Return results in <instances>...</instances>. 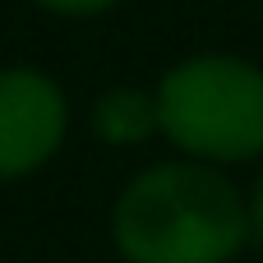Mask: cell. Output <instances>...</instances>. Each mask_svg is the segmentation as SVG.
<instances>
[{
    "mask_svg": "<svg viewBox=\"0 0 263 263\" xmlns=\"http://www.w3.org/2000/svg\"><path fill=\"white\" fill-rule=\"evenodd\" d=\"M250 240L245 194L194 157L143 166L111 203V245L125 263H231Z\"/></svg>",
    "mask_w": 263,
    "mask_h": 263,
    "instance_id": "obj_1",
    "label": "cell"
},
{
    "mask_svg": "<svg viewBox=\"0 0 263 263\" xmlns=\"http://www.w3.org/2000/svg\"><path fill=\"white\" fill-rule=\"evenodd\" d=\"M162 139L194 162L236 166L263 157V69L245 55L199 51L176 60L157 88Z\"/></svg>",
    "mask_w": 263,
    "mask_h": 263,
    "instance_id": "obj_2",
    "label": "cell"
},
{
    "mask_svg": "<svg viewBox=\"0 0 263 263\" xmlns=\"http://www.w3.org/2000/svg\"><path fill=\"white\" fill-rule=\"evenodd\" d=\"M69 129V102L60 83L32 65L0 69V180L42 171Z\"/></svg>",
    "mask_w": 263,
    "mask_h": 263,
    "instance_id": "obj_3",
    "label": "cell"
},
{
    "mask_svg": "<svg viewBox=\"0 0 263 263\" xmlns=\"http://www.w3.org/2000/svg\"><path fill=\"white\" fill-rule=\"evenodd\" d=\"M92 134L111 148H139L153 134H162L157 125V97L148 88H106L92 102Z\"/></svg>",
    "mask_w": 263,
    "mask_h": 263,
    "instance_id": "obj_4",
    "label": "cell"
},
{
    "mask_svg": "<svg viewBox=\"0 0 263 263\" xmlns=\"http://www.w3.org/2000/svg\"><path fill=\"white\" fill-rule=\"evenodd\" d=\"M32 5L46 9V14H60V18H92V14L116 9L120 0H32Z\"/></svg>",
    "mask_w": 263,
    "mask_h": 263,
    "instance_id": "obj_5",
    "label": "cell"
},
{
    "mask_svg": "<svg viewBox=\"0 0 263 263\" xmlns=\"http://www.w3.org/2000/svg\"><path fill=\"white\" fill-rule=\"evenodd\" d=\"M245 208H250V236L263 240V171L254 176V185H250V194H245Z\"/></svg>",
    "mask_w": 263,
    "mask_h": 263,
    "instance_id": "obj_6",
    "label": "cell"
}]
</instances>
